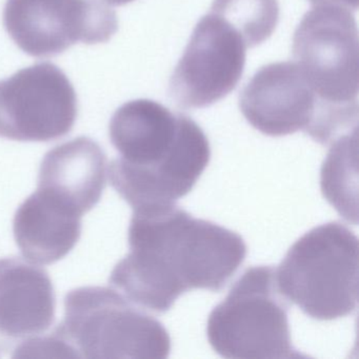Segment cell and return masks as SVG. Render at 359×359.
<instances>
[{
    "label": "cell",
    "mask_w": 359,
    "mask_h": 359,
    "mask_svg": "<svg viewBox=\"0 0 359 359\" xmlns=\"http://www.w3.org/2000/svg\"><path fill=\"white\" fill-rule=\"evenodd\" d=\"M109 6H125L133 3L135 0H104Z\"/></svg>",
    "instance_id": "17"
},
{
    "label": "cell",
    "mask_w": 359,
    "mask_h": 359,
    "mask_svg": "<svg viewBox=\"0 0 359 359\" xmlns=\"http://www.w3.org/2000/svg\"><path fill=\"white\" fill-rule=\"evenodd\" d=\"M79 115L76 92L62 69L33 65L0 81V137L48 142L72 131Z\"/></svg>",
    "instance_id": "8"
},
{
    "label": "cell",
    "mask_w": 359,
    "mask_h": 359,
    "mask_svg": "<svg viewBox=\"0 0 359 359\" xmlns=\"http://www.w3.org/2000/svg\"><path fill=\"white\" fill-rule=\"evenodd\" d=\"M320 187L339 215L357 224V130L332 142L321 167Z\"/></svg>",
    "instance_id": "14"
},
{
    "label": "cell",
    "mask_w": 359,
    "mask_h": 359,
    "mask_svg": "<svg viewBox=\"0 0 359 359\" xmlns=\"http://www.w3.org/2000/svg\"><path fill=\"white\" fill-rule=\"evenodd\" d=\"M109 135L119 153L109 165L111 184L133 211L175 203L211 161L198 123L154 100H131L117 109Z\"/></svg>",
    "instance_id": "2"
},
{
    "label": "cell",
    "mask_w": 359,
    "mask_h": 359,
    "mask_svg": "<svg viewBox=\"0 0 359 359\" xmlns=\"http://www.w3.org/2000/svg\"><path fill=\"white\" fill-rule=\"evenodd\" d=\"M128 241L129 254L109 283L134 304L158 314L191 290L222 291L247 256L241 235L175 203L135 210Z\"/></svg>",
    "instance_id": "1"
},
{
    "label": "cell",
    "mask_w": 359,
    "mask_h": 359,
    "mask_svg": "<svg viewBox=\"0 0 359 359\" xmlns=\"http://www.w3.org/2000/svg\"><path fill=\"white\" fill-rule=\"evenodd\" d=\"M313 5H336L346 9L356 11L358 9V0H310Z\"/></svg>",
    "instance_id": "16"
},
{
    "label": "cell",
    "mask_w": 359,
    "mask_h": 359,
    "mask_svg": "<svg viewBox=\"0 0 359 359\" xmlns=\"http://www.w3.org/2000/svg\"><path fill=\"white\" fill-rule=\"evenodd\" d=\"M247 46L224 18L210 12L197 22L169 83L182 109H203L234 91L243 77Z\"/></svg>",
    "instance_id": "9"
},
{
    "label": "cell",
    "mask_w": 359,
    "mask_h": 359,
    "mask_svg": "<svg viewBox=\"0 0 359 359\" xmlns=\"http://www.w3.org/2000/svg\"><path fill=\"white\" fill-rule=\"evenodd\" d=\"M4 26L24 53L50 58L77 43H107L118 20L104 0H7Z\"/></svg>",
    "instance_id": "7"
},
{
    "label": "cell",
    "mask_w": 359,
    "mask_h": 359,
    "mask_svg": "<svg viewBox=\"0 0 359 359\" xmlns=\"http://www.w3.org/2000/svg\"><path fill=\"white\" fill-rule=\"evenodd\" d=\"M323 104L295 62H274L260 68L239 95L248 123L272 137L308 133Z\"/></svg>",
    "instance_id": "10"
},
{
    "label": "cell",
    "mask_w": 359,
    "mask_h": 359,
    "mask_svg": "<svg viewBox=\"0 0 359 359\" xmlns=\"http://www.w3.org/2000/svg\"><path fill=\"white\" fill-rule=\"evenodd\" d=\"M358 30L351 10L316 5L294 32L293 62L321 102L358 104Z\"/></svg>",
    "instance_id": "6"
},
{
    "label": "cell",
    "mask_w": 359,
    "mask_h": 359,
    "mask_svg": "<svg viewBox=\"0 0 359 359\" xmlns=\"http://www.w3.org/2000/svg\"><path fill=\"white\" fill-rule=\"evenodd\" d=\"M133 304L110 287L72 290L65 297L64 320L39 339V351L71 358H168L169 332Z\"/></svg>",
    "instance_id": "3"
},
{
    "label": "cell",
    "mask_w": 359,
    "mask_h": 359,
    "mask_svg": "<svg viewBox=\"0 0 359 359\" xmlns=\"http://www.w3.org/2000/svg\"><path fill=\"white\" fill-rule=\"evenodd\" d=\"M281 294L316 320L348 316L358 304V238L341 222L315 226L276 270Z\"/></svg>",
    "instance_id": "4"
},
{
    "label": "cell",
    "mask_w": 359,
    "mask_h": 359,
    "mask_svg": "<svg viewBox=\"0 0 359 359\" xmlns=\"http://www.w3.org/2000/svg\"><path fill=\"white\" fill-rule=\"evenodd\" d=\"M210 12L229 22L248 49L270 39L279 20L277 0H214Z\"/></svg>",
    "instance_id": "15"
},
{
    "label": "cell",
    "mask_w": 359,
    "mask_h": 359,
    "mask_svg": "<svg viewBox=\"0 0 359 359\" xmlns=\"http://www.w3.org/2000/svg\"><path fill=\"white\" fill-rule=\"evenodd\" d=\"M107 170L102 147L81 136L45 155L37 188L52 193L83 215L100 203L107 186Z\"/></svg>",
    "instance_id": "13"
},
{
    "label": "cell",
    "mask_w": 359,
    "mask_h": 359,
    "mask_svg": "<svg viewBox=\"0 0 359 359\" xmlns=\"http://www.w3.org/2000/svg\"><path fill=\"white\" fill-rule=\"evenodd\" d=\"M56 298L47 271L18 257L0 258V336L25 339L55 320Z\"/></svg>",
    "instance_id": "11"
},
{
    "label": "cell",
    "mask_w": 359,
    "mask_h": 359,
    "mask_svg": "<svg viewBox=\"0 0 359 359\" xmlns=\"http://www.w3.org/2000/svg\"><path fill=\"white\" fill-rule=\"evenodd\" d=\"M287 310L276 269L252 266L210 313V346L224 358H306L292 344Z\"/></svg>",
    "instance_id": "5"
},
{
    "label": "cell",
    "mask_w": 359,
    "mask_h": 359,
    "mask_svg": "<svg viewBox=\"0 0 359 359\" xmlns=\"http://www.w3.org/2000/svg\"><path fill=\"white\" fill-rule=\"evenodd\" d=\"M81 217L83 214L74 208L52 193L37 188L14 216L16 245L29 262L55 264L79 243Z\"/></svg>",
    "instance_id": "12"
}]
</instances>
